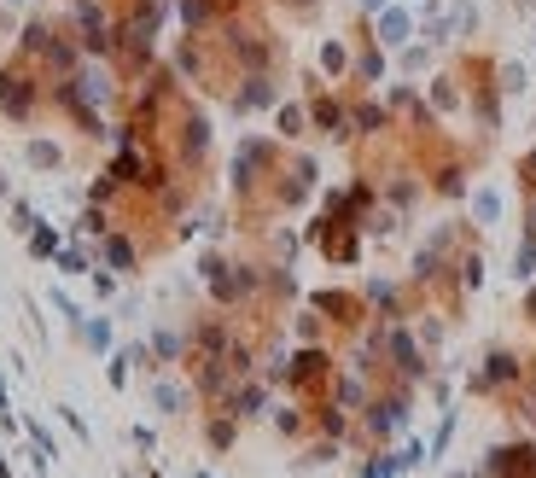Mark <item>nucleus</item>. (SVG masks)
I'll return each mask as SVG.
<instances>
[{
	"label": "nucleus",
	"instance_id": "obj_1",
	"mask_svg": "<svg viewBox=\"0 0 536 478\" xmlns=\"http://www.w3.org/2000/svg\"><path fill=\"white\" fill-rule=\"evenodd\" d=\"M47 105V76L29 65V58H12V65H0V112L12 117V123H29V117Z\"/></svg>",
	"mask_w": 536,
	"mask_h": 478
},
{
	"label": "nucleus",
	"instance_id": "obj_2",
	"mask_svg": "<svg viewBox=\"0 0 536 478\" xmlns=\"http://www.w3.org/2000/svg\"><path fill=\"white\" fill-rule=\"evenodd\" d=\"M513 385H525V362L513 351H490L484 356V374H472V391H484V397L513 391Z\"/></svg>",
	"mask_w": 536,
	"mask_h": 478
},
{
	"label": "nucleus",
	"instance_id": "obj_3",
	"mask_svg": "<svg viewBox=\"0 0 536 478\" xmlns=\"http://www.w3.org/2000/svg\"><path fill=\"white\" fill-rule=\"evenodd\" d=\"M484 473L490 478H536V443H495L484 455Z\"/></svg>",
	"mask_w": 536,
	"mask_h": 478
},
{
	"label": "nucleus",
	"instance_id": "obj_4",
	"mask_svg": "<svg viewBox=\"0 0 536 478\" xmlns=\"http://www.w3.org/2000/svg\"><path fill=\"white\" fill-rule=\"evenodd\" d=\"M402 426H409V397H373V403H367V437H373V443L396 437Z\"/></svg>",
	"mask_w": 536,
	"mask_h": 478
},
{
	"label": "nucleus",
	"instance_id": "obj_5",
	"mask_svg": "<svg viewBox=\"0 0 536 478\" xmlns=\"http://www.w3.org/2000/svg\"><path fill=\"white\" fill-rule=\"evenodd\" d=\"M409 29H414L409 6H385L379 24H373V35H379V47H409Z\"/></svg>",
	"mask_w": 536,
	"mask_h": 478
},
{
	"label": "nucleus",
	"instance_id": "obj_6",
	"mask_svg": "<svg viewBox=\"0 0 536 478\" xmlns=\"http://www.w3.org/2000/svg\"><path fill=\"white\" fill-rule=\"evenodd\" d=\"M274 123H280V141H297V135L310 128V105H280Z\"/></svg>",
	"mask_w": 536,
	"mask_h": 478
},
{
	"label": "nucleus",
	"instance_id": "obj_7",
	"mask_svg": "<svg viewBox=\"0 0 536 478\" xmlns=\"http://www.w3.org/2000/svg\"><path fill=\"white\" fill-rule=\"evenodd\" d=\"M321 71L326 76H350V42H321Z\"/></svg>",
	"mask_w": 536,
	"mask_h": 478
},
{
	"label": "nucleus",
	"instance_id": "obj_8",
	"mask_svg": "<svg viewBox=\"0 0 536 478\" xmlns=\"http://www.w3.org/2000/svg\"><path fill=\"white\" fill-rule=\"evenodd\" d=\"M432 105H438V112H461V82H455V76H438V82H432Z\"/></svg>",
	"mask_w": 536,
	"mask_h": 478
},
{
	"label": "nucleus",
	"instance_id": "obj_9",
	"mask_svg": "<svg viewBox=\"0 0 536 478\" xmlns=\"http://www.w3.org/2000/svg\"><path fill=\"white\" fill-rule=\"evenodd\" d=\"M24 152H29V164H35V169H58V164H65V152H58L53 141H29Z\"/></svg>",
	"mask_w": 536,
	"mask_h": 478
},
{
	"label": "nucleus",
	"instance_id": "obj_10",
	"mask_svg": "<svg viewBox=\"0 0 536 478\" xmlns=\"http://www.w3.org/2000/svg\"><path fill=\"white\" fill-rule=\"evenodd\" d=\"M513 274H519V281H531V274H536V234H525V239H519V257H513Z\"/></svg>",
	"mask_w": 536,
	"mask_h": 478
},
{
	"label": "nucleus",
	"instance_id": "obj_11",
	"mask_svg": "<svg viewBox=\"0 0 536 478\" xmlns=\"http://www.w3.org/2000/svg\"><path fill=\"white\" fill-rule=\"evenodd\" d=\"M472 216H479V222H495V216H502V193H495V187H484V193L472 198Z\"/></svg>",
	"mask_w": 536,
	"mask_h": 478
},
{
	"label": "nucleus",
	"instance_id": "obj_12",
	"mask_svg": "<svg viewBox=\"0 0 536 478\" xmlns=\"http://www.w3.org/2000/svg\"><path fill=\"white\" fill-rule=\"evenodd\" d=\"M432 65V47H402V71H425Z\"/></svg>",
	"mask_w": 536,
	"mask_h": 478
},
{
	"label": "nucleus",
	"instance_id": "obj_13",
	"mask_svg": "<svg viewBox=\"0 0 536 478\" xmlns=\"http://www.w3.org/2000/svg\"><path fill=\"white\" fill-rule=\"evenodd\" d=\"M286 6H292L297 18H310V12H315V0H286Z\"/></svg>",
	"mask_w": 536,
	"mask_h": 478
},
{
	"label": "nucleus",
	"instance_id": "obj_14",
	"mask_svg": "<svg viewBox=\"0 0 536 478\" xmlns=\"http://www.w3.org/2000/svg\"><path fill=\"white\" fill-rule=\"evenodd\" d=\"M385 6H391V0H362V12H385Z\"/></svg>",
	"mask_w": 536,
	"mask_h": 478
},
{
	"label": "nucleus",
	"instance_id": "obj_15",
	"mask_svg": "<svg viewBox=\"0 0 536 478\" xmlns=\"http://www.w3.org/2000/svg\"><path fill=\"white\" fill-rule=\"evenodd\" d=\"M12 6H18V0H12Z\"/></svg>",
	"mask_w": 536,
	"mask_h": 478
}]
</instances>
